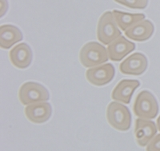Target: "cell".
<instances>
[{"mask_svg": "<svg viewBox=\"0 0 160 151\" xmlns=\"http://www.w3.org/2000/svg\"><path fill=\"white\" fill-rule=\"evenodd\" d=\"M109 59L108 50L97 42L86 43L79 52V60L84 67L102 65Z\"/></svg>", "mask_w": 160, "mask_h": 151, "instance_id": "cell-1", "label": "cell"}, {"mask_svg": "<svg viewBox=\"0 0 160 151\" xmlns=\"http://www.w3.org/2000/svg\"><path fill=\"white\" fill-rule=\"evenodd\" d=\"M134 114L142 119H154L158 113V104L155 97L148 90H142L137 95L134 105Z\"/></svg>", "mask_w": 160, "mask_h": 151, "instance_id": "cell-2", "label": "cell"}, {"mask_svg": "<svg viewBox=\"0 0 160 151\" xmlns=\"http://www.w3.org/2000/svg\"><path fill=\"white\" fill-rule=\"evenodd\" d=\"M107 119L110 126L120 131H127L131 126V114L127 106L118 102L109 103L107 108Z\"/></svg>", "mask_w": 160, "mask_h": 151, "instance_id": "cell-3", "label": "cell"}, {"mask_svg": "<svg viewBox=\"0 0 160 151\" xmlns=\"http://www.w3.org/2000/svg\"><path fill=\"white\" fill-rule=\"evenodd\" d=\"M111 11H106L101 15L97 26V38L103 45H109L121 36Z\"/></svg>", "mask_w": 160, "mask_h": 151, "instance_id": "cell-4", "label": "cell"}, {"mask_svg": "<svg viewBox=\"0 0 160 151\" xmlns=\"http://www.w3.org/2000/svg\"><path fill=\"white\" fill-rule=\"evenodd\" d=\"M18 98L22 105L28 106L30 104L49 100L50 95L47 88L37 82H28L20 86L18 90Z\"/></svg>", "mask_w": 160, "mask_h": 151, "instance_id": "cell-5", "label": "cell"}, {"mask_svg": "<svg viewBox=\"0 0 160 151\" xmlns=\"http://www.w3.org/2000/svg\"><path fill=\"white\" fill-rule=\"evenodd\" d=\"M115 74L114 66L107 63L88 69L86 72V78L94 86H102L111 82L115 77Z\"/></svg>", "mask_w": 160, "mask_h": 151, "instance_id": "cell-6", "label": "cell"}, {"mask_svg": "<svg viewBox=\"0 0 160 151\" xmlns=\"http://www.w3.org/2000/svg\"><path fill=\"white\" fill-rule=\"evenodd\" d=\"M148 58L142 53H134L119 65L120 72L127 75H141L148 68Z\"/></svg>", "mask_w": 160, "mask_h": 151, "instance_id": "cell-7", "label": "cell"}, {"mask_svg": "<svg viewBox=\"0 0 160 151\" xmlns=\"http://www.w3.org/2000/svg\"><path fill=\"white\" fill-rule=\"evenodd\" d=\"M156 124L151 120L137 119L135 120V136L139 146L144 147L157 134Z\"/></svg>", "mask_w": 160, "mask_h": 151, "instance_id": "cell-8", "label": "cell"}, {"mask_svg": "<svg viewBox=\"0 0 160 151\" xmlns=\"http://www.w3.org/2000/svg\"><path fill=\"white\" fill-rule=\"evenodd\" d=\"M27 119L33 123L41 124L46 122L51 118L52 108L47 102H40L30 104L24 109Z\"/></svg>", "mask_w": 160, "mask_h": 151, "instance_id": "cell-9", "label": "cell"}, {"mask_svg": "<svg viewBox=\"0 0 160 151\" xmlns=\"http://www.w3.org/2000/svg\"><path fill=\"white\" fill-rule=\"evenodd\" d=\"M9 58L14 66L18 69H25L28 68L32 62V51L30 46L27 43H19L11 50Z\"/></svg>", "mask_w": 160, "mask_h": 151, "instance_id": "cell-10", "label": "cell"}, {"mask_svg": "<svg viewBox=\"0 0 160 151\" xmlns=\"http://www.w3.org/2000/svg\"><path fill=\"white\" fill-rule=\"evenodd\" d=\"M135 49V44L134 42L126 39L125 37L120 36L108 45V56L111 61L118 62Z\"/></svg>", "mask_w": 160, "mask_h": 151, "instance_id": "cell-11", "label": "cell"}, {"mask_svg": "<svg viewBox=\"0 0 160 151\" xmlns=\"http://www.w3.org/2000/svg\"><path fill=\"white\" fill-rule=\"evenodd\" d=\"M139 86L140 82L138 80L123 79L120 81L114 88L111 93V98L117 102L129 104L133 94Z\"/></svg>", "mask_w": 160, "mask_h": 151, "instance_id": "cell-12", "label": "cell"}, {"mask_svg": "<svg viewBox=\"0 0 160 151\" xmlns=\"http://www.w3.org/2000/svg\"><path fill=\"white\" fill-rule=\"evenodd\" d=\"M155 31V27L150 20H142L128 28L125 31V35L128 38L138 42L148 40Z\"/></svg>", "mask_w": 160, "mask_h": 151, "instance_id": "cell-13", "label": "cell"}, {"mask_svg": "<svg viewBox=\"0 0 160 151\" xmlns=\"http://www.w3.org/2000/svg\"><path fill=\"white\" fill-rule=\"evenodd\" d=\"M22 33L17 27L13 25H2L0 27V46L8 50L14 44L22 40Z\"/></svg>", "mask_w": 160, "mask_h": 151, "instance_id": "cell-14", "label": "cell"}, {"mask_svg": "<svg viewBox=\"0 0 160 151\" xmlns=\"http://www.w3.org/2000/svg\"><path fill=\"white\" fill-rule=\"evenodd\" d=\"M113 15L115 18L118 27H119L122 31H126L128 28L136 24L137 22L143 20L145 18L144 14H131V13L122 12V11L114 10Z\"/></svg>", "mask_w": 160, "mask_h": 151, "instance_id": "cell-15", "label": "cell"}, {"mask_svg": "<svg viewBox=\"0 0 160 151\" xmlns=\"http://www.w3.org/2000/svg\"><path fill=\"white\" fill-rule=\"evenodd\" d=\"M115 2L131 9H144L148 4V0H114Z\"/></svg>", "mask_w": 160, "mask_h": 151, "instance_id": "cell-16", "label": "cell"}, {"mask_svg": "<svg viewBox=\"0 0 160 151\" xmlns=\"http://www.w3.org/2000/svg\"><path fill=\"white\" fill-rule=\"evenodd\" d=\"M146 151H160V134L155 135L148 144Z\"/></svg>", "mask_w": 160, "mask_h": 151, "instance_id": "cell-17", "label": "cell"}, {"mask_svg": "<svg viewBox=\"0 0 160 151\" xmlns=\"http://www.w3.org/2000/svg\"><path fill=\"white\" fill-rule=\"evenodd\" d=\"M8 9V2L7 0H1V17L5 15Z\"/></svg>", "mask_w": 160, "mask_h": 151, "instance_id": "cell-18", "label": "cell"}, {"mask_svg": "<svg viewBox=\"0 0 160 151\" xmlns=\"http://www.w3.org/2000/svg\"><path fill=\"white\" fill-rule=\"evenodd\" d=\"M157 127H158V130L160 131V116H158L157 119Z\"/></svg>", "mask_w": 160, "mask_h": 151, "instance_id": "cell-19", "label": "cell"}]
</instances>
